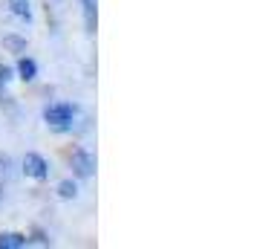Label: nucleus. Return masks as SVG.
Masks as SVG:
<instances>
[{
    "label": "nucleus",
    "instance_id": "9d476101",
    "mask_svg": "<svg viewBox=\"0 0 257 249\" xmlns=\"http://www.w3.org/2000/svg\"><path fill=\"white\" fill-rule=\"evenodd\" d=\"M55 194H58L61 200H75L78 197V183L75 180H61L58 186H55Z\"/></svg>",
    "mask_w": 257,
    "mask_h": 249
},
{
    "label": "nucleus",
    "instance_id": "4468645a",
    "mask_svg": "<svg viewBox=\"0 0 257 249\" xmlns=\"http://www.w3.org/2000/svg\"><path fill=\"white\" fill-rule=\"evenodd\" d=\"M0 203H3V189H0Z\"/></svg>",
    "mask_w": 257,
    "mask_h": 249
},
{
    "label": "nucleus",
    "instance_id": "423d86ee",
    "mask_svg": "<svg viewBox=\"0 0 257 249\" xmlns=\"http://www.w3.org/2000/svg\"><path fill=\"white\" fill-rule=\"evenodd\" d=\"M0 44H3V49H9L12 55H24L26 49H29L26 35H18V32H6V35L0 38Z\"/></svg>",
    "mask_w": 257,
    "mask_h": 249
},
{
    "label": "nucleus",
    "instance_id": "ddd939ff",
    "mask_svg": "<svg viewBox=\"0 0 257 249\" xmlns=\"http://www.w3.org/2000/svg\"><path fill=\"white\" fill-rule=\"evenodd\" d=\"M9 168H12V159L6 154H0V174H9Z\"/></svg>",
    "mask_w": 257,
    "mask_h": 249
},
{
    "label": "nucleus",
    "instance_id": "9b49d317",
    "mask_svg": "<svg viewBox=\"0 0 257 249\" xmlns=\"http://www.w3.org/2000/svg\"><path fill=\"white\" fill-rule=\"evenodd\" d=\"M15 81V67L9 64H0V87H9Z\"/></svg>",
    "mask_w": 257,
    "mask_h": 249
},
{
    "label": "nucleus",
    "instance_id": "7ed1b4c3",
    "mask_svg": "<svg viewBox=\"0 0 257 249\" xmlns=\"http://www.w3.org/2000/svg\"><path fill=\"white\" fill-rule=\"evenodd\" d=\"M21 171H24L29 180H38V183H44L49 180V159L44 154H38V151H26L24 154V162H21Z\"/></svg>",
    "mask_w": 257,
    "mask_h": 249
},
{
    "label": "nucleus",
    "instance_id": "1a4fd4ad",
    "mask_svg": "<svg viewBox=\"0 0 257 249\" xmlns=\"http://www.w3.org/2000/svg\"><path fill=\"white\" fill-rule=\"evenodd\" d=\"M6 6H9V12L15 15V18H21L24 24H32V3L29 0H6Z\"/></svg>",
    "mask_w": 257,
    "mask_h": 249
},
{
    "label": "nucleus",
    "instance_id": "20e7f679",
    "mask_svg": "<svg viewBox=\"0 0 257 249\" xmlns=\"http://www.w3.org/2000/svg\"><path fill=\"white\" fill-rule=\"evenodd\" d=\"M15 78H21L24 84H32L38 78V61L32 55H18V64H15Z\"/></svg>",
    "mask_w": 257,
    "mask_h": 249
},
{
    "label": "nucleus",
    "instance_id": "f257e3e1",
    "mask_svg": "<svg viewBox=\"0 0 257 249\" xmlns=\"http://www.w3.org/2000/svg\"><path fill=\"white\" fill-rule=\"evenodd\" d=\"M78 113H81V107L75 102H49L41 116L47 122V128H52L55 133H70V131H75Z\"/></svg>",
    "mask_w": 257,
    "mask_h": 249
},
{
    "label": "nucleus",
    "instance_id": "6e6552de",
    "mask_svg": "<svg viewBox=\"0 0 257 249\" xmlns=\"http://www.w3.org/2000/svg\"><path fill=\"white\" fill-rule=\"evenodd\" d=\"M0 110L9 116V122H18L21 119V105L15 102V96H9L6 87H0Z\"/></svg>",
    "mask_w": 257,
    "mask_h": 249
},
{
    "label": "nucleus",
    "instance_id": "f8f14e48",
    "mask_svg": "<svg viewBox=\"0 0 257 249\" xmlns=\"http://www.w3.org/2000/svg\"><path fill=\"white\" fill-rule=\"evenodd\" d=\"M29 243H41V246H49V243H52V237H49L44 229H32V235H29Z\"/></svg>",
    "mask_w": 257,
    "mask_h": 249
},
{
    "label": "nucleus",
    "instance_id": "0eeeda50",
    "mask_svg": "<svg viewBox=\"0 0 257 249\" xmlns=\"http://www.w3.org/2000/svg\"><path fill=\"white\" fill-rule=\"evenodd\" d=\"M29 246L26 232H0V249H24Z\"/></svg>",
    "mask_w": 257,
    "mask_h": 249
},
{
    "label": "nucleus",
    "instance_id": "39448f33",
    "mask_svg": "<svg viewBox=\"0 0 257 249\" xmlns=\"http://www.w3.org/2000/svg\"><path fill=\"white\" fill-rule=\"evenodd\" d=\"M81 18H84V32L95 35V26H98V0H81Z\"/></svg>",
    "mask_w": 257,
    "mask_h": 249
},
{
    "label": "nucleus",
    "instance_id": "f03ea898",
    "mask_svg": "<svg viewBox=\"0 0 257 249\" xmlns=\"http://www.w3.org/2000/svg\"><path fill=\"white\" fill-rule=\"evenodd\" d=\"M67 159H70L72 174H75L78 180H90L95 174V156H93V151H87L84 145H75Z\"/></svg>",
    "mask_w": 257,
    "mask_h": 249
}]
</instances>
